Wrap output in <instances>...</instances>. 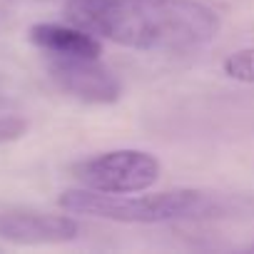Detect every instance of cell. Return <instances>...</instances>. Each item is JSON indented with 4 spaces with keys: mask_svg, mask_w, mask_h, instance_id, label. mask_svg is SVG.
Segmentation results:
<instances>
[{
    "mask_svg": "<svg viewBox=\"0 0 254 254\" xmlns=\"http://www.w3.org/2000/svg\"><path fill=\"white\" fill-rule=\"evenodd\" d=\"M30 43L45 58H100L102 43L75 23H35L28 30Z\"/></svg>",
    "mask_w": 254,
    "mask_h": 254,
    "instance_id": "obj_6",
    "label": "cell"
},
{
    "mask_svg": "<svg viewBox=\"0 0 254 254\" xmlns=\"http://www.w3.org/2000/svg\"><path fill=\"white\" fill-rule=\"evenodd\" d=\"M50 80L87 105H112L122 95L120 77L100 58H48Z\"/></svg>",
    "mask_w": 254,
    "mask_h": 254,
    "instance_id": "obj_4",
    "label": "cell"
},
{
    "mask_svg": "<svg viewBox=\"0 0 254 254\" xmlns=\"http://www.w3.org/2000/svg\"><path fill=\"white\" fill-rule=\"evenodd\" d=\"M30 122L20 115H0V145L15 142L20 137H25Z\"/></svg>",
    "mask_w": 254,
    "mask_h": 254,
    "instance_id": "obj_8",
    "label": "cell"
},
{
    "mask_svg": "<svg viewBox=\"0 0 254 254\" xmlns=\"http://www.w3.org/2000/svg\"><path fill=\"white\" fill-rule=\"evenodd\" d=\"M0 249H3V244H0Z\"/></svg>",
    "mask_w": 254,
    "mask_h": 254,
    "instance_id": "obj_9",
    "label": "cell"
},
{
    "mask_svg": "<svg viewBox=\"0 0 254 254\" xmlns=\"http://www.w3.org/2000/svg\"><path fill=\"white\" fill-rule=\"evenodd\" d=\"M65 18L100 40L145 53H190L209 45L219 13L202 0H65Z\"/></svg>",
    "mask_w": 254,
    "mask_h": 254,
    "instance_id": "obj_1",
    "label": "cell"
},
{
    "mask_svg": "<svg viewBox=\"0 0 254 254\" xmlns=\"http://www.w3.org/2000/svg\"><path fill=\"white\" fill-rule=\"evenodd\" d=\"M70 175L75 177V182H80V187L95 192L132 194L150 190L160 180L162 162L147 150L122 147L75 162L70 167Z\"/></svg>",
    "mask_w": 254,
    "mask_h": 254,
    "instance_id": "obj_3",
    "label": "cell"
},
{
    "mask_svg": "<svg viewBox=\"0 0 254 254\" xmlns=\"http://www.w3.org/2000/svg\"><path fill=\"white\" fill-rule=\"evenodd\" d=\"M80 237L75 217L40 209H0V242L8 244H67Z\"/></svg>",
    "mask_w": 254,
    "mask_h": 254,
    "instance_id": "obj_5",
    "label": "cell"
},
{
    "mask_svg": "<svg viewBox=\"0 0 254 254\" xmlns=\"http://www.w3.org/2000/svg\"><path fill=\"white\" fill-rule=\"evenodd\" d=\"M60 209L82 217H97L120 224H165V222H204L232 217L239 202L224 192L177 187L155 194H107L87 187L65 190L58 197Z\"/></svg>",
    "mask_w": 254,
    "mask_h": 254,
    "instance_id": "obj_2",
    "label": "cell"
},
{
    "mask_svg": "<svg viewBox=\"0 0 254 254\" xmlns=\"http://www.w3.org/2000/svg\"><path fill=\"white\" fill-rule=\"evenodd\" d=\"M222 70L234 82L254 85V45L234 50L232 55H227L224 63H222Z\"/></svg>",
    "mask_w": 254,
    "mask_h": 254,
    "instance_id": "obj_7",
    "label": "cell"
}]
</instances>
